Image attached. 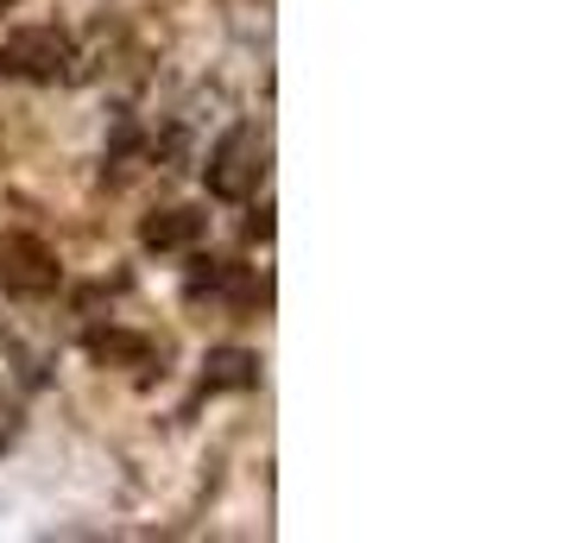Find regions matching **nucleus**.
Returning a JSON list of instances; mask_svg holds the SVG:
<instances>
[{
    "mask_svg": "<svg viewBox=\"0 0 562 543\" xmlns=\"http://www.w3.org/2000/svg\"><path fill=\"white\" fill-rule=\"evenodd\" d=\"M203 183H209L215 203H247L259 183H266V133H259L254 121H234V127L209 146Z\"/></svg>",
    "mask_w": 562,
    "mask_h": 543,
    "instance_id": "obj_1",
    "label": "nucleus"
},
{
    "mask_svg": "<svg viewBox=\"0 0 562 543\" xmlns=\"http://www.w3.org/2000/svg\"><path fill=\"white\" fill-rule=\"evenodd\" d=\"M70 64H77V52H70V38L57 26H20L0 38V77L57 82V77H70Z\"/></svg>",
    "mask_w": 562,
    "mask_h": 543,
    "instance_id": "obj_2",
    "label": "nucleus"
},
{
    "mask_svg": "<svg viewBox=\"0 0 562 543\" xmlns=\"http://www.w3.org/2000/svg\"><path fill=\"white\" fill-rule=\"evenodd\" d=\"M0 285H7V297H52L57 285H64V265H57V253L38 240V234H7L0 240Z\"/></svg>",
    "mask_w": 562,
    "mask_h": 543,
    "instance_id": "obj_3",
    "label": "nucleus"
},
{
    "mask_svg": "<svg viewBox=\"0 0 562 543\" xmlns=\"http://www.w3.org/2000/svg\"><path fill=\"white\" fill-rule=\"evenodd\" d=\"M203 234H209V215H196V208H158V215L139 222V247L146 253H183Z\"/></svg>",
    "mask_w": 562,
    "mask_h": 543,
    "instance_id": "obj_4",
    "label": "nucleus"
},
{
    "mask_svg": "<svg viewBox=\"0 0 562 543\" xmlns=\"http://www.w3.org/2000/svg\"><path fill=\"white\" fill-rule=\"evenodd\" d=\"M209 386H259V354L247 348H222V354H209Z\"/></svg>",
    "mask_w": 562,
    "mask_h": 543,
    "instance_id": "obj_5",
    "label": "nucleus"
},
{
    "mask_svg": "<svg viewBox=\"0 0 562 543\" xmlns=\"http://www.w3.org/2000/svg\"><path fill=\"white\" fill-rule=\"evenodd\" d=\"M7 7H20V0H0V13H7Z\"/></svg>",
    "mask_w": 562,
    "mask_h": 543,
    "instance_id": "obj_6",
    "label": "nucleus"
}]
</instances>
